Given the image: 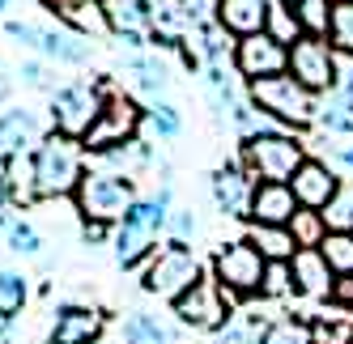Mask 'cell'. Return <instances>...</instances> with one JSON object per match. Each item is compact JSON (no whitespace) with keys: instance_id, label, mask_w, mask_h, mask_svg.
<instances>
[{"instance_id":"cell-25","label":"cell","mask_w":353,"mask_h":344,"mask_svg":"<svg viewBox=\"0 0 353 344\" xmlns=\"http://www.w3.org/2000/svg\"><path fill=\"white\" fill-rule=\"evenodd\" d=\"M247 242L256 247L268 264H290L298 255V242L290 234V226H251L247 230Z\"/></svg>"},{"instance_id":"cell-29","label":"cell","mask_w":353,"mask_h":344,"mask_svg":"<svg viewBox=\"0 0 353 344\" xmlns=\"http://www.w3.org/2000/svg\"><path fill=\"white\" fill-rule=\"evenodd\" d=\"M268 34L281 43V47H294L302 39V21L294 13L290 0H272V9H268Z\"/></svg>"},{"instance_id":"cell-49","label":"cell","mask_w":353,"mask_h":344,"mask_svg":"<svg viewBox=\"0 0 353 344\" xmlns=\"http://www.w3.org/2000/svg\"><path fill=\"white\" fill-rule=\"evenodd\" d=\"M9 5H13V0H0V13H9Z\"/></svg>"},{"instance_id":"cell-47","label":"cell","mask_w":353,"mask_h":344,"mask_svg":"<svg viewBox=\"0 0 353 344\" xmlns=\"http://www.w3.org/2000/svg\"><path fill=\"white\" fill-rule=\"evenodd\" d=\"M9 204H13V200H9V191H5V183H0V230H5L9 221H13V217H9Z\"/></svg>"},{"instance_id":"cell-48","label":"cell","mask_w":353,"mask_h":344,"mask_svg":"<svg viewBox=\"0 0 353 344\" xmlns=\"http://www.w3.org/2000/svg\"><path fill=\"white\" fill-rule=\"evenodd\" d=\"M336 158H341V162L353 170V144H341V149H336Z\"/></svg>"},{"instance_id":"cell-38","label":"cell","mask_w":353,"mask_h":344,"mask_svg":"<svg viewBox=\"0 0 353 344\" xmlns=\"http://www.w3.org/2000/svg\"><path fill=\"white\" fill-rule=\"evenodd\" d=\"M179 9H183V17H188V26L196 30V26H213V21H217L221 0H179Z\"/></svg>"},{"instance_id":"cell-28","label":"cell","mask_w":353,"mask_h":344,"mask_svg":"<svg viewBox=\"0 0 353 344\" xmlns=\"http://www.w3.org/2000/svg\"><path fill=\"white\" fill-rule=\"evenodd\" d=\"M294 13L302 21V34L327 39V30H332V0H294Z\"/></svg>"},{"instance_id":"cell-40","label":"cell","mask_w":353,"mask_h":344,"mask_svg":"<svg viewBox=\"0 0 353 344\" xmlns=\"http://www.w3.org/2000/svg\"><path fill=\"white\" fill-rule=\"evenodd\" d=\"M17 77L26 81L30 89H52V94L60 89V85L52 81V68H47V64H39V60H26V64H21V72H17Z\"/></svg>"},{"instance_id":"cell-43","label":"cell","mask_w":353,"mask_h":344,"mask_svg":"<svg viewBox=\"0 0 353 344\" xmlns=\"http://www.w3.org/2000/svg\"><path fill=\"white\" fill-rule=\"evenodd\" d=\"M336 94L353 107V56H341V77H336Z\"/></svg>"},{"instance_id":"cell-6","label":"cell","mask_w":353,"mask_h":344,"mask_svg":"<svg viewBox=\"0 0 353 344\" xmlns=\"http://www.w3.org/2000/svg\"><path fill=\"white\" fill-rule=\"evenodd\" d=\"M103 107H107L103 85H90V81L60 85L52 94V107H47V115H52V132L72 136V140H85L90 128L98 124V115H103Z\"/></svg>"},{"instance_id":"cell-19","label":"cell","mask_w":353,"mask_h":344,"mask_svg":"<svg viewBox=\"0 0 353 344\" xmlns=\"http://www.w3.org/2000/svg\"><path fill=\"white\" fill-rule=\"evenodd\" d=\"M43 144V124L39 115L26 107H9L0 111V158L9 153H34Z\"/></svg>"},{"instance_id":"cell-8","label":"cell","mask_w":353,"mask_h":344,"mask_svg":"<svg viewBox=\"0 0 353 344\" xmlns=\"http://www.w3.org/2000/svg\"><path fill=\"white\" fill-rule=\"evenodd\" d=\"M239 314L234 293H225L217 277H200L179 302H174V319L192 332H221Z\"/></svg>"},{"instance_id":"cell-35","label":"cell","mask_w":353,"mask_h":344,"mask_svg":"<svg viewBox=\"0 0 353 344\" xmlns=\"http://www.w3.org/2000/svg\"><path fill=\"white\" fill-rule=\"evenodd\" d=\"M5 242H9L13 255H39L43 251V234L34 230V221H21V217H13L5 226Z\"/></svg>"},{"instance_id":"cell-24","label":"cell","mask_w":353,"mask_h":344,"mask_svg":"<svg viewBox=\"0 0 353 344\" xmlns=\"http://www.w3.org/2000/svg\"><path fill=\"white\" fill-rule=\"evenodd\" d=\"M128 72H132V81L145 98H154V103H166V89H170V72L158 56H149V52H132L128 56Z\"/></svg>"},{"instance_id":"cell-46","label":"cell","mask_w":353,"mask_h":344,"mask_svg":"<svg viewBox=\"0 0 353 344\" xmlns=\"http://www.w3.org/2000/svg\"><path fill=\"white\" fill-rule=\"evenodd\" d=\"M9 94H13V72L0 64V103H9Z\"/></svg>"},{"instance_id":"cell-10","label":"cell","mask_w":353,"mask_h":344,"mask_svg":"<svg viewBox=\"0 0 353 344\" xmlns=\"http://www.w3.org/2000/svg\"><path fill=\"white\" fill-rule=\"evenodd\" d=\"M290 77H298L311 94H332L336 89V77H341V56L327 39H311L302 34L294 47H290Z\"/></svg>"},{"instance_id":"cell-36","label":"cell","mask_w":353,"mask_h":344,"mask_svg":"<svg viewBox=\"0 0 353 344\" xmlns=\"http://www.w3.org/2000/svg\"><path fill=\"white\" fill-rule=\"evenodd\" d=\"M145 124L158 132V140H174L183 132V115H179V107H170V103H154L149 115H145Z\"/></svg>"},{"instance_id":"cell-3","label":"cell","mask_w":353,"mask_h":344,"mask_svg":"<svg viewBox=\"0 0 353 344\" xmlns=\"http://www.w3.org/2000/svg\"><path fill=\"white\" fill-rule=\"evenodd\" d=\"M72 204H77L81 221H103V226H119L123 217L132 213L137 204V183L119 170L107 166H90L77 191H72Z\"/></svg>"},{"instance_id":"cell-34","label":"cell","mask_w":353,"mask_h":344,"mask_svg":"<svg viewBox=\"0 0 353 344\" xmlns=\"http://www.w3.org/2000/svg\"><path fill=\"white\" fill-rule=\"evenodd\" d=\"M323 221L332 234H353V183H341V191L323 208Z\"/></svg>"},{"instance_id":"cell-7","label":"cell","mask_w":353,"mask_h":344,"mask_svg":"<svg viewBox=\"0 0 353 344\" xmlns=\"http://www.w3.org/2000/svg\"><path fill=\"white\" fill-rule=\"evenodd\" d=\"M200 277H205V272H200V259L183 247V242H166V247H158V255H149V268H145V277H141V289L154 293V298L179 302Z\"/></svg>"},{"instance_id":"cell-9","label":"cell","mask_w":353,"mask_h":344,"mask_svg":"<svg viewBox=\"0 0 353 344\" xmlns=\"http://www.w3.org/2000/svg\"><path fill=\"white\" fill-rule=\"evenodd\" d=\"M264 272H268V259L251 247L247 238L221 242L217 255H213V277L221 281L225 293H234V298H251V293H260Z\"/></svg>"},{"instance_id":"cell-5","label":"cell","mask_w":353,"mask_h":344,"mask_svg":"<svg viewBox=\"0 0 353 344\" xmlns=\"http://www.w3.org/2000/svg\"><path fill=\"white\" fill-rule=\"evenodd\" d=\"M239 162L247 166V175L256 183H290L298 175V166L307 162V144L290 132H260L243 140Z\"/></svg>"},{"instance_id":"cell-4","label":"cell","mask_w":353,"mask_h":344,"mask_svg":"<svg viewBox=\"0 0 353 344\" xmlns=\"http://www.w3.org/2000/svg\"><path fill=\"white\" fill-rule=\"evenodd\" d=\"M85 144L47 132L43 144L34 149V175H39V200H64V195L77 191L81 175H85Z\"/></svg>"},{"instance_id":"cell-17","label":"cell","mask_w":353,"mask_h":344,"mask_svg":"<svg viewBox=\"0 0 353 344\" xmlns=\"http://www.w3.org/2000/svg\"><path fill=\"white\" fill-rule=\"evenodd\" d=\"M290 272H294V289L302 293V298H311V302H319V298H336V277H332V268H327V259H323V251L319 247H302L294 259H290Z\"/></svg>"},{"instance_id":"cell-37","label":"cell","mask_w":353,"mask_h":344,"mask_svg":"<svg viewBox=\"0 0 353 344\" xmlns=\"http://www.w3.org/2000/svg\"><path fill=\"white\" fill-rule=\"evenodd\" d=\"M294 289V272H290V264H268V272H264V285H260V298L264 302H285Z\"/></svg>"},{"instance_id":"cell-45","label":"cell","mask_w":353,"mask_h":344,"mask_svg":"<svg viewBox=\"0 0 353 344\" xmlns=\"http://www.w3.org/2000/svg\"><path fill=\"white\" fill-rule=\"evenodd\" d=\"M311 327H315V344H345L341 332H327V327H319V323H311Z\"/></svg>"},{"instance_id":"cell-22","label":"cell","mask_w":353,"mask_h":344,"mask_svg":"<svg viewBox=\"0 0 353 344\" xmlns=\"http://www.w3.org/2000/svg\"><path fill=\"white\" fill-rule=\"evenodd\" d=\"M0 183H5L13 204H34L39 200V175H34V153H9L0 162Z\"/></svg>"},{"instance_id":"cell-41","label":"cell","mask_w":353,"mask_h":344,"mask_svg":"<svg viewBox=\"0 0 353 344\" xmlns=\"http://www.w3.org/2000/svg\"><path fill=\"white\" fill-rule=\"evenodd\" d=\"M5 34H9V39H17L21 47H39V34H43V26H30V21H17V17H9V21H5Z\"/></svg>"},{"instance_id":"cell-44","label":"cell","mask_w":353,"mask_h":344,"mask_svg":"<svg viewBox=\"0 0 353 344\" xmlns=\"http://www.w3.org/2000/svg\"><path fill=\"white\" fill-rule=\"evenodd\" d=\"M336 302H341V306H345V310H349V314H353V277H349V281H341V285H336Z\"/></svg>"},{"instance_id":"cell-33","label":"cell","mask_w":353,"mask_h":344,"mask_svg":"<svg viewBox=\"0 0 353 344\" xmlns=\"http://www.w3.org/2000/svg\"><path fill=\"white\" fill-rule=\"evenodd\" d=\"M327 43L336 47V56H353V0H332V30Z\"/></svg>"},{"instance_id":"cell-30","label":"cell","mask_w":353,"mask_h":344,"mask_svg":"<svg viewBox=\"0 0 353 344\" xmlns=\"http://www.w3.org/2000/svg\"><path fill=\"white\" fill-rule=\"evenodd\" d=\"M319 251H323V259H327V268H332L336 281L353 277V234H332V230H327Z\"/></svg>"},{"instance_id":"cell-42","label":"cell","mask_w":353,"mask_h":344,"mask_svg":"<svg viewBox=\"0 0 353 344\" xmlns=\"http://www.w3.org/2000/svg\"><path fill=\"white\" fill-rule=\"evenodd\" d=\"M115 234V226H103V221H85L81 226V242L85 247H98V242H107Z\"/></svg>"},{"instance_id":"cell-14","label":"cell","mask_w":353,"mask_h":344,"mask_svg":"<svg viewBox=\"0 0 353 344\" xmlns=\"http://www.w3.org/2000/svg\"><path fill=\"white\" fill-rule=\"evenodd\" d=\"M209 191H213V200H217L221 217H230V221H247V217H251L256 179L247 175L243 162H225V166H217L213 179H209Z\"/></svg>"},{"instance_id":"cell-26","label":"cell","mask_w":353,"mask_h":344,"mask_svg":"<svg viewBox=\"0 0 353 344\" xmlns=\"http://www.w3.org/2000/svg\"><path fill=\"white\" fill-rule=\"evenodd\" d=\"M26 298H30L26 277L13 272V268H0V323H13L26 310Z\"/></svg>"},{"instance_id":"cell-1","label":"cell","mask_w":353,"mask_h":344,"mask_svg":"<svg viewBox=\"0 0 353 344\" xmlns=\"http://www.w3.org/2000/svg\"><path fill=\"white\" fill-rule=\"evenodd\" d=\"M170 183L158 187V195L149 200H137L132 213L115 226L111 234V251H115V264L119 268H137L145 255H158V238L162 230L170 226Z\"/></svg>"},{"instance_id":"cell-20","label":"cell","mask_w":353,"mask_h":344,"mask_svg":"<svg viewBox=\"0 0 353 344\" xmlns=\"http://www.w3.org/2000/svg\"><path fill=\"white\" fill-rule=\"evenodd\" d=\"M268 9H272V0H221L217 21H221V30L239 43V39L268 30Z\"/></svg>"},{"instance_id":"cell-23","label":"cell","mask_w":353,"mask_h":344,"mask_svg":"<svg viewBox=\"0 0 353 344\" xmlns=\"http://www.w3.org/2000/svg\"><path fill=\"white\" fill-rule=\"evenodd\" d=\"M119 344H179V336H174L166 319L149 314V310H132L119 327Z\"/></svg>"},{"instance_id":"cell-2","label":"cell","mask_w":353,"mask_h":344,"mask_svg":"<svg viewBox=\"0 0 353 344\" xmlns=\"http://www.w3.org/2000/svg\"><path fill=\"white\" fill-rule=\"evenodd\" d=\"M247 98H251V107H256L260 115L276 119V124H285V128L319 124V107H323V98L311 94L298 77H290V72H281V77H264V81H247Z\"/></svg>"},{"instance_id":"cell-27","label":"cell","mask_w":353,"mask_h":344,"mask_svg":"<svg viewBox=\"0 0 353 344\" xmlns=\"http://www.w3.org/2000/svg\"><path fill=\"white\" fill-rule=\"evenodd\" d=\"M260 344H315V327L307 319H294V314H281L272 319L268 332L260 336Z\"/></svg>"},{"instance_id":"cell-12","label":"cell","mask_w":353,"mask_h":344,"mask_svg":"<svg viewBox=\"0 0 353 344\" xmlns=\"http://www.w3.org/2000/svg\"><path fill=\"white\" fill-rule=\"evenodd\" d=\"M107 17V30L132 47V52H145L154 43V0H98Z\"/></svg>"},{"instance_id":"cell-16","label":"cell","mask_w":353,"mask_h":344,"mask_svg":"<svg viewBox=\"0 0 353 344\" xmlns=\"http://www.w3.org/2000/svg\"><path fill=\"white\" fill-rule=\"evenodd\" d=\"M290 187H294V195H298V204H302V208L323 213L327 200H332V195L341 191V179H336V170L327 166V162L307 158V162L298 166V175L290 179Z\"/></svg>"},{"instance_id":"cell-11","label":"cell","mask_w":353,"mask_h":344,"mask_svg":"<svg viewBox=\"0 0 353 344\" xmlns=\"http://www.w3.org/2000/svg\"><path fill=\"white\" fill-rule=\"evenodd\" d=\"M141 124H145V111L132 103V98L107 94V107H103L98 124L90 128V136L81 144H85V153H107V149H115V144H132Z\"/></svg>"},{"instance_id":"cell-50","label":"cell","mask_w":353,"mask_h":344,"mask_svg":"<svg viewBox=\"0 0 353 344\" xmlns=\"http://www.w3.org/2000/svg\"><path fill=\"white\" fill-rule=\"evenodd\" d=\"M5 344H13V340H5Z\"/></svg>"},{"instance_id":"cell-31","label":"cell","mask_w":353,"mask_h":344,"mask_svg":"<svg viewBox=\"0 0 353 344\" xmlns=\"http://www.w3.org/2000/svg\"><path fill=\"white\" fill-rule=\"evenodd\" d=\"M319 128L323 132H332V136H353V107L345 103V98L332 89L323 98V107H319Z\"/></svg>"},{"instance_id":"cell-18","label":"cell","mask_w":353,"mask_h":344,"mask_svg":"<svg viewBox=\"0 0 353 344\" xmlns=\"http://www.w3.org/2000/svg\"><path fill=\"white\" fill-rule=\"evenodd\" d=\"M298 195L290 183H256V195H251V226H290L298 213Z\"/></svg>"},{"instance_id":"cell-32","label":"cell","mask_w":353,"mask_h":344,"mask_svg":"<svg viewBox=\"0 0 353 344\" xmlns=\"http://www.w3.org/2000/svg\"><path fill=\"white\" fill-rule=\"evenodd\" d=\"M290 234H294V242H298V251H302V247H323V238H327V221H323V213L298 208L294 221H290Z\"/></svg>"},{"instance_id":"cell-51","label":"cell","mask_w":353,"mask_h":344,"mask_svg":"<svg viewBox=\"0 0 353 344\" xmlns=\"http://www.w3.org/2000/svg\"><path fill=\"white\" fill-rule=\"evenodd\" d=\"M0 327H5V323H0Z\"/></svg>"},{"instance_id":"cell-39","label":"cell","mask_w":353,"mask_h":344,"mask_svg":"<svg viewBox=\"0 0 353 344\" xmlns=\"http://www.w3.org/2000/svg\"><path fill=\"white\" fill-rule=\"evenodd\" d=\"M166 230H170V242H183V247H188V238L200 234V221H196V213H188V208H174Z\"/></svg>"},{"instance_id":"cell-21","label":"cell","mask_w":353,"mask_h":344,"mask_svg":"<svg viewBox=\"0 0 353 344\" xmlns=\"http://www.w3.org/2000/svg\"><path fill=\"white\" fill-rule=\"evenodd\" d=\"M39 52L47 60H60V64H90L94 56V43L77 30H68V26H43L39 34Z\"/></svg>"},{"instance_id":"cell-52","label":"cell","mask_w":353,"mask_h":344,"mask_svg":"<svg viewBox=\"0 0 353 344\" xmlns=\"http://www.w3.org/2000/svg\"><path fill=\"white\" fill-rule=\"evenodd\" d=\"M349 344H353V340H349Z\"/></svg>"},{"instance_id":"cell-15","label":"cell","mask_w":353,"mask_h":344,"mask_svg":"<svg viewBox=\"0 0 353 344\" xmlns=\"http://www.w3.org/2000/svg\"><path fill=\"white\" fill-rule=\"evenodd\" d=\"M103 327H107V314L98 310V306H77V302H68V306L56 310L47 340H52V344H98Z\"/></svg>"},{"instance_id":"cell-13","label":"cell","mask_w":353,"mask_h":344,"mask_svg":"<svg viewBox=\"0 0 353 344\" xmlns=\"http://www.w3.org/2000/svg\"><path fill=\"white\" fill-rule=\"evenodd\" d=\"M234 72L247 81H264V77H281L290 72V47H281L268 30L251 34L234 43Z\"/></svg>"}]
</instances>
